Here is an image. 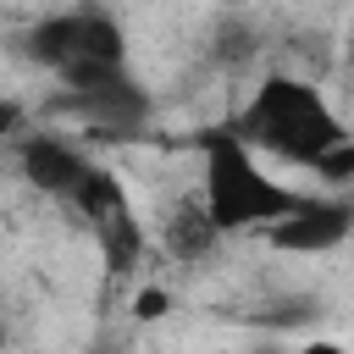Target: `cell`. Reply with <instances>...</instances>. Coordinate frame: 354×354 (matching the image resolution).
I'll return each instance as SVG.
<instances>
[{
    "label": "cell",
    "instance_id": "6da1fadb",
    "mask_svg": "<svg viewBox=\"0 0 354 354\" xmlns=\"http://www.w3.org/2000/svg\"><path fill=\"white\" fill-rule=\"evenodd\" d=\"M232 127L243 133L249 149H266L288 166H315V155H326L337 138H348V127L326 105V94L293 72H266Z\"/></svg>",
    "mask_w": 354,
    "mask_h": 354
},
{
    "label": "cell",
    "instance_id": "7a4b0ae2",
    "mask_svg": "<svg viewBox=\"0 0 354 354\" xmlns=\"http://www.w3.org/2000/svg\"><path fill=\"white\" fill-rule=\"evenodd\" d=\"M199 155H205V183H199V194H205L210 221H216L221 232H249V227L266 232L271 221H282L288 210H299V205L310 199V194L266 177L260 149H249L238 127H210V133H199Z\"/></svg>",
    "mask_w": 354,
    "mask_h": 354
},
{
    "label": "cell",
    "instance_id": "3957f363",
    "mask_svg": "<svg viewBox=\"0 0 354 354\" xmlns=\"http://www.w3.org/2000/svg\"><path fill=\"white\" fill-rule=\"evenodd\" d=\"M17 55L44 72H66L72 61H127V33L111 11L77 6V11H55V17L28 22L17 33Z\"/></svg>",
    "mask_w": 354,
    "mask_h": 354
},
{
    "label": "cell",
    "instance_id": "277c9868",
    "mask_svg": "<svg viewBox=\"0 0 354 354\" xmlns=\"http://www.w3.org/2000/svg\"><path fill=\"white\" fill-rule=\"evenodd\" d=\"M55 111H72V116H83L88 127H100V133H111V138H133V133H144L149 127V116H155V100H149V88L138 83V77H111V83H100V88H61L55 94Z\"/></svg>",
    "mask_w": 354,
    "mask_h": 354
},
{
    "label": "cell",
    "instance_id": "5b68a950",
    "mask_svg": "<svg viewBox=\"0 0 354 354\" xmlns=\"http://www.w3.org/2000/svg\"><path fill=\"white\" fill-rule=\"evenodd\" d=\"M354 232V199H326L310 194L299 210H288L282 221L266 227V243L282 254H326Z\"/></svg>",
    "mask_w": 354,
    "mask_h": 354
},
{
    "label": "cell",
    "instance_id": "8992f818",
    "mask_svg": "<svg viewBox=\"0 0 354 354\" xmlns=\"http://www.w3.org/2000/svg\"><path fill=\"white\" fill-rule=\"evenodd\" d=\"M17 166H22V177H28L33 188L66 199L72 183L88 171V155H83V144H72V138H61V133H28V138L17 144Z\"/></svg>",
    "mask_w": 354,
    "mask_h": 354
},
{
    "label": "cell",
    "instance_id": "52a82bcc",
    "mask_svg": "<svg viewBox=\"0 0 354 354\" xmlns=\"http://www.w3.org/2000/svg\"><path fill=\"white\" fill-rule=\"evenodd\" d=\"M216 238H221V227L210 221L205 194H188L166 210V254L171 260H205L216 249Z\"/></svg>",
    "mask_w": 354,
    "mask_h": 354
},
{
    "label": "cell",
    "instance_id": "ba28073f",
    "mask_svg": "<svg viewBox=\"0 0 354 354\" xmlns=\"http://www.w3.org/2000/svg\"><path fill=\"white\" fill-rule=\"evenodd\" d=\"M72 210L77 216H88L94 221V232H105L111 221H122V216H133V199H127V188L116 183V171H105L100 160H88V171L72 183Z\"/></svg>",
    "mask_w": 354,
    "mask_h": 354
},
{
    "label": "cell",
    "instance_id": "9c48e42d",
    "mask_svg": "<svg viewBox=\"0 0 354 354\" xmlns=\"http://www.w3.org/2000/svg\"><path fill=\"white\" fill-rule=\"evenodd\" d=\"M254 55H260V33H254V28L243 22V17H227V22L216 28V44H210V61L232 72V66H249Z\"/></svg>",
    "mask_w": 354,
    "mask_h": 354
},
{
    "label": "cell",
    "instance_id": "30bf717a",
    "mask_svg": "<svg viewBox=\"0 0 354 354\" xmlns=\"http://www.w3.org/2000/svg\"><path fill=\"white\" fill-rule=\"evenodd\" d=\"M326 188H354V133L348 138H337L326 155H315V166H310Z\"/></svg>",
    "mask_w": 354,
    "mask_h": 354
},
{
    "label": "cell",
    "instance_id": "8fae6325",
    "mask_svg": "<svg viewBox=\"0 0 354 354\" xmlns=\"http://www.w3.org/2000/svg\"><path fill=\"white\" fill-rule=\"evenodd\" d=\"M166 310H171V293H166L160 282H149V288L133 293V315H138V321H160Z\"/></svg>",
    "mask_w": 354,
    "mask_h": 354
},
{
    "label": "cell",
    "instance_id": "7c38bea8",
    "mask_svg": "<svg viewBox=\"0 0 354 354\" xmlns=\"http://www.w3.org/2000/svg\"><path fill=\"white\" fill-rule=\"evenodd\" d=\"M22 122H28V105L11 100V94H0V144H11L22 133Z\"/></svg>",
    "mask_w": 354,
    "mask_h": 354
},
{
    "label": "cell",
    "instance_id": "4fadbf2b",
    "mask_svg": "<svg viewBox=\"0 0 354 354\" xmlns=\"http://www.w3.org/2000/svg\"><path fill=\"white\" fill-rule=\"evenodd\" d=\"M293 354H343V343H332V337H304Z\"/></svg>",
    "mask_w": 354,
    "mask_h": 354
},
{
    "label": "cell",
    "instance_id": "5bb4252c",
    "mask_svg": "<svg viewBox=\"0 0 354 354\" xmlns=\"http://www.w3.org/2000/svg\"><path fill=\"white\" fill-rule=\"evenodd\" d=\"M348 66H354V28H348Z\"/></svg>",
    "mask_w": 354,
    "mask_h": 354
},
{
    "label": "cell",
    "instance_id": "9a60e30c",
    "mask_svg": "<svg viewBox=\"0 0 354 354\" xmlns=\"http://www.w3.org/2000/svg\"><path fill=\"white\" fill-rule=\"evenodd\" d=\"M0 348H6V315H0Z\"/></svg>",
    "mask_w": 354,
    "mask_h": 354
},
{
    "label": "cell",
    "instance_id": "2e32d148",
    "mask_svg": "<svg viewBox=\"0 0 354 354\" xmlns=\"http://www.w3.org/2000/svg\"><path fill=\"white\" fill-rule=\"evenodd\" d=\"M260 354H266V348H260Z\"/></svg>",
    "mask_w": 354,
    "mask_h": 354
}]
</instances>
